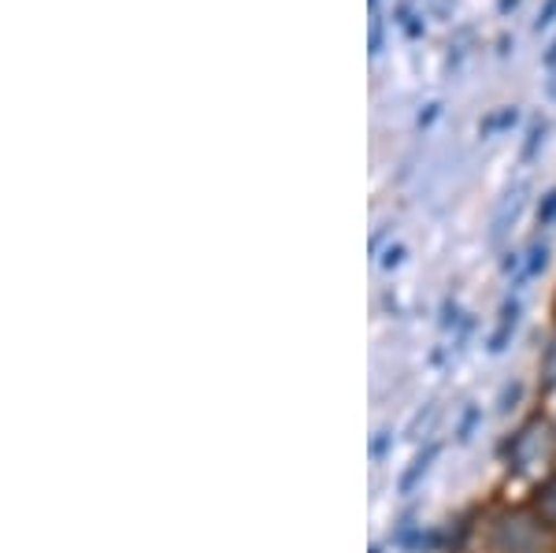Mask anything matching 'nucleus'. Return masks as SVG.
I'll use <instances>...</instances> for the list:
<instances>
[{
    "instance_id": "nucleus-10",
    "label": "nucleus",
    "mask_w": 556,
    "mask_h": 553,
    "mask_svg": "<svg viewBox=\"0 0 556 553\" xmlns=\"http://www.w3.org/2000/svg\"><path fill=\"white\" fill-rule=\"evenodd\" d=\"M556 223V190H549L538 204V227H553Z\"/></svg>"
},
{
    "instance_id": "nucleus-4",
    "label": "nucleus",
    "mask_w": 556,
    "mask_h": 553,
    "mask_svg": "<svg viewBox=\"0 0 556 553\" xmlns=\"http://www.w3.org/2000/svg\"><path fill=\"white\" fill-rule=\"evenodd\" d=\"M501 327H497V335L490 338V353H501L505 350V342H508V335L516 331V324H519V301H508L505 305V312H501Z\"/></svg>"
},
{
    "instance_id": "nucleus-3",
    "label": "nucleus",
    "mask_w": 556,
    "mask_h": 553,
    "mask_svg": "<svg viewBox=\"0 0 556 553\" xmlns=\"http://www.w3.org/2000/svg\"><path fill=\"white\" fill-rule=\"evenodd\" d=\"M534 513H538V520H542L545 528H553V531H556V476H553V479H545V483L538 487V494H534Z\"/></svg>"
},
{
    "instance_id": "nucleus-8",
    "label": "nucleus",
    "mask_w": 556,
    "mask_h": 553,
    "mask_svg": "<svg viewBox=\"0 0 556 553\" xmlns=\"http://www.w3.org/2000/svg\"><path fill=\"white\" fill-rule=\"evenodd\" d=\"M542 390H556V335L549 338L542 356Z\"/></svg>"
},
{
    "instance_id": "nucleus-5",
    "label": "nucleus",
    "mask_w": 556,
    "mask_h": 553,
    "mask_svg": "<svg viewBox=\"0 0 556 553\" xmlns=\"http://www.w3.org/2000/svg\"><path fill=\"white\" fill-rule=\"evenodd\" d=\"M519 209H523V190H516V193H508V201L501 204V212H497V219H493V238H501L508 230V223H516L519 216Z\"/></svg>"
},
{
    "instance_id": "nucleus-9",
    "label": "nucleus",
    "mask_w": 556,
    "mask_h": 553,
    "mask_svg": "<svg viewBox=\"0 0 556 553\" xmlns=\"http://www.w3.org/2000/svg\"><path fill=\"white\" fill-rule=\"evenodd\" d=\"M545 130H549V127H545V120H534L531 123V134H527V146H523V160H534L538 156V146L545 141Z\"/></svg>"
},
{
    "instance_id": "nucleus-13",
    "label": "nucleus",
    "mask_w": 556,
    "mask_h": 553,
    "mask_svg": "<svg viewBox=\"0 0 556 553\" xmlns=\"http://www.w3.org/2000/svg\"><path fill=\"white\" fill-rule=\"evenodd\" d=\"M545 264H549V246H534V253H531V275L542 272Z\"/></svg>"
},
{
    "instance_id": "nucleus-2",
    "label": "nucleus",
    "mask_w": 556,
    "mask_h": 553,
    "mask_svg": "<svg viewBox=\"0 0 556 553\" xmlns=\"http://www.w3.org/2000/svg\"><path fill=\"white\" fill-rule=\"evenodd\" d=\"M545 524H531L523 513L501 516L497 531H493V546L501 553H542L545 550Z\"/></svg>"
},
{
    "instance_id": "nucleus-18",
    "label": "nucleus",
    "mask_w": 556,
    "mask_h": 553,
    "mask_svg": "<svg viewBox=\"0 0 556 553\" xmlns=\"http://www.w3.org/2000/svg\"><path fill=\"white\" fill-rule=\"evenodd\" d=\"M405 30L412 34V38H419V34H424V23H405Z\"/></svg>"
},
{
    "instance_id": "nucleus-15",
    "label": "nucleus",
    "mask_w": 556,
    "mask_h": 553,
    "mask_svg": "<svg viewBox=\"0 0 556 553\" xmlns=\"http://www.w3.org/2000/svg\"><path fill=\"white\" fill-rule=\"evenodd\" d=\"M438 112H442V104H427V109L424 112H419V127H430V123H434L438 120Z\"/></svg>"
},
{
    "instance_id": "nucleus-6",
    "label": "nucleus",
    "mask_w": 556,
    "mask_h": 553,
    "mask_svg": "<svg viewBox=\"0 0 556 553\" xmlns=\"http://www.w3.org/2000/svg\"><path fill=\"white\" fill-rule=\"evenodd\" d=\"M434 445H430V450L427 453H419V457L416 461H412V468H408V476L405 479H401V494H408V490L412 487H416L419 483V479H424L427 476V468H430V461H434Z\"/></svg>"
},
{
    "instance_id": "nucleus-17",
    "label": "nucleus",
    "mask_w": 556,
    "mask_h": 553,
    "mask_svg": "<svg viewBox=\"0 0 556 553\" xmlns=\"http://www.w3.org/2000/svg\"><path fill=\"white\" fill-rule=\"evenodd\" d=\"M516 4H519V0H497V12H501V15H508Z\"/></svg>"
},
{
    "instance_id": "nucleus-12",
    "label": "nucleus",
    "mask_w": 556,
    "mask_h": 553,
    "mask_svg": "<svg viewBox=\"0 0 556 553\" xmlns=\"http://www.w3.org/2000/svg\"><path fill=\"white\" fill-rule=\"evenodd\" d=\"M367 49H371V56L382 52V20L379 15H371V38H367Z\"/></svg>"
},
{
    "instance_id": "nucleus-7",
    "label": "nucleus",
    "mask_w": 556,
    "mask_h": 553,
    "mask_svg": "<svg viewBox=\"0 0 556 553\" xmlns=\"http://www.w3.org/2000/svg\"><path fill=\"white\" fill-rule=\"evenodd\" d=\"M516 120H519V109H516V104H505V109H501V112H493L490 120L482 123L479 130H482V138H486V134H493V130H508Z\"/></svg>"
},
{
    "instance_id": "nucleus-16",
    "label": "nucleus",
    "mask_w": 556,
    "mask_h": 553,
    "mask_svg": "<svg viewBox=\"0 0 556 553\" xmlns=\"http://www.w3.org/2000/svg\"><path fill=\"white\" fill-rule=\"evenodd\" d=\"M542 64H545V67H556V41L549 45V52L542 56Z\"/></svg>"
},
{
    "instance_id": "nucleus-14",
    "label": "nucleus",
    "mask_w": 556,
    "mask_h": 553,
    "mask_svg": "<svg viewBox=\"0 0 556 553\" xmlns=\"http://www.w3.org/2000/svg\"><path fill=\"white\" fill-rule=\"evenodd\" d=\"M401 261H405V246H390L382 256V267H397Z\"/></svg>"
},
{
    "instance_id": "nucleus-1",
    "label": "nucleus",
    "mask_w": 556,
    "mask_h": 553,
    "mask_svg": "<svg viewBox=\"0 0 556 553\" xmlns=\"http://www.w3.org/2000/svg\"><path fill=\"white\" fill-rule=\"evenodd\" d=\"M553 453H556V431L545 416L527 420L523 427H519L513 445H508V461H513V468L519 472V476H531V472L545 468L553 461Z\"/></svg>"
},
{
    "instance_id": "nucleus-11",
    "label": "nucleus",
    "mask_w": 556,
    "mask_h": 553,
    "mask_svg": "<svg viewBox=\"0 0 556 553\" xmlns=\"http://www.w3.org/2000/svg\"><path fill=\"white\" fill-rule=\"evenodd\" d=\"M553 23H556V0H545L542 12H538V20H534V30L542 34V30H549Z\"/></svg>"
}]
</instances>
